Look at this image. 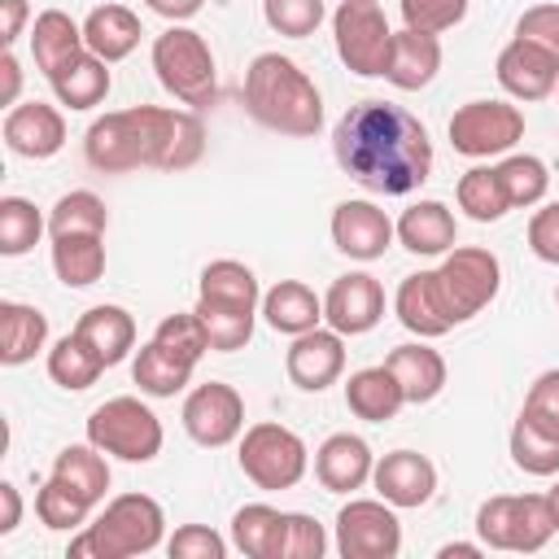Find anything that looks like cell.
Wrapping results in <instances>:
<instances>
[{"label":"cell","instance_id":"obj_35","mask_svg":"<svg viewBox=\"0 0 559 559\" xmlns=\"http://www.w3.org/2000/svg\"><path fill=\"white\" fill-rule=\"evenodd\" d=\"M52 476H57L61 485H70V489H74L83 502H92V507H100L105 493H109V459H105V450L92 445V441L66 445V450L52 459Z\"/></svg>","mask_w":559,"mask_h":559},{"label":"cell","instance_id":"obj_48","mask_svg":"<svg viewBox=\"0 0 559 559\" xmlns=\"http://www.w3.org/2000/svg\"><path fill=\"white\" fill-rule=\"evenodd\" d=\"M520 415H528V419H537V424H546V428L559 432V367L542 371V376L528 384Z\"/></svg>","mask_w":559,"mask_h":559},{"label":"cell","instance_id":"obj_19","mask_svg":"<svg viewBox=\"0 0 559 559\" xmlns=\"http://www.w3.org/2000/svg\"><path fill=\"white\" fill-rule=\"evenodd\" d=\"M493 74H498V83H502V92H507L511 100H546V96L559 87V57L515 35V39L498 52Z\"/></svg>","mask_w":559,"mask_h":559},{"label":"cell","instance_id":"obj_50","mask_svg":"<svg viewBox=\"0 0 559 559\" xmlns=\"http://www.w3.org/2000/svg\"><path fill=\"white\" fill-rule=\"evenodd\" d=\"M528 249H533L542 262L559 266V201L542 205V210L528 218Z\"/></svg>","mask_w":559,"mask_h":559},{"label":"cell","instance_id":"obj_49","mask_svg":"<svg viewBox=\"0 0 559 559\" xmlns=\"http://www.w3.org/2000/svg\"><path fill=\"white\" fill-rule=\"evenodd\" d=\"M515 35L559 57V4H533V9H524L520 22H515Z\"/></svg>","mask_w":559,"mask_h":559},{"label":"cell","instance_id":"obj_32","mask_svg":"<svg viewBox=\"0 0 559 559\" xmlns=\"http://www.w3.org/2000/svg\"><path fill=\"white\" fill-rule=\"evenodd\" d=\"M87 44H83V26L66 13V9H44L31 26V57L35 66L44 70V79L52 70H61L70 57H79Z\"/></svg>","mask_w":559,"mask_h":559},{"label":"cell","instance_id":"obj_12","mask_svg":"<svg viewBox=\"0 0 559 559\" xmlns=\"http://www.w3.org/2000/svg\"><path fill=\"white\" fill-rule=\"evenodd\" d=\"M524 140V114L511 100H467L450 118V144L463 157H498Z\"/></svg>","mask_w":559,"mask_h":559},{"label":"cell","instance_id":"obj_44","mask_svg":"<svg viewBox=\"0 0 559 559\" xmlns=\"http://www.w3.org/2000/svg\"><path fill=\"white\" fill-rule=\"evenodd\" d=\"M262 17H266V26L275 35L306 39V35H314L323 26L328 9H323V0H262Z\"/></svg>","mask_w":559,"mask_h":559},{"label":"cell","instance_id":"obj_36","mask_svg":"<svg viewBox=\"0 0 559 559\" xmlns=\"http://www.w3.org/2000/svg\"><path fill=\"white\" fill-rule=\"evenodd\" d=\"M52 271L66 288H87L105 275V236H52Z\"/></svg>","mask_w":559,"mask_h":559},{"label":"cell","instance_id":"obj_7","mask_svg":"<svg viewBox=\"0 0 559 559\" xmlns=\"http://www.w3.org/2000/svg\"><path fill=\"white\" fill-rule=\"evenodd\" d=\"M476 537L489 550L537 555L555 537V515L546 493H493L476 507Z\"/></svg>","mask_w":559,"mask_h":559},{"label":"cell","instance_id":"obj_15","mask_svg":"<svg viewBox=\"0 0 559 559\" xmlns=\"http://www.w3.org/2000/svg\"><path fill=\"white\" fill-rule=\"evenodd\" d=\"M384 319V288L367 271L336 275L328 297H323V323L336 328L341 336H362Z\"/></svg>","mask_w":559,"mask_h":559},{"label":"cell","instance_id":"obj_1","mask_svg":"<svg viewBox=\"0 0 559 559\" xmlns=\"http://www.w3.org/2000/svg\"><path fill=\"white\" fill-rule=\"evenodd\" d=\"M336 166L380 197H406L432 175L428 127L389 100H358L332 127Z\"/></svg>","mask_w":559,"mask_h":559},{"label":"cell","instance_id":"obj_22","mask_svg":"<svg viewBox=\"0 0 559 559\" xmlns=\"http://www.w3.org/2000/svg\"><path fill=\"white\" fill-rule=\"evenodd\" d=\"M393 314L406 332H415L419 341H437L454 328L445 301H441V288H437V271H415L397 284V297H393Z\"/></svg>","mask_w":559,"mask_h":559},{"label":"cell","instance_id":"obj_46","mask_svg":"<svg viewBox=\"0 0 559 559\" xmlns=\"http://www.w3.org/2000/svg\"><path fill=\"white\" fill-rule=\"evenodd\" d=\"M323 550H328L323 524H319L314 515H306V511H288L280 559H323Z\"/></svg>","mask_w":559,"mask_h":559},{"label":"cell","instance_id":"obj_37","mask_svg":"<svg viewBox=\"0 0 559 559\" xmlns=\"http://www.w3.org/2000/svg\"><path fill=\"white\" fill-rule=\"evenodd\" d=\"M454 201H459V210L472 223H498L511 210L498 166H472V170H463L459 183H454Z\"/></svg>","mask_w":559,"mask_h":559},{"label":"cell","instance_id":"obj_30","mask_svg":"<svg viewBox=\"0 0 559 559\" xmlns=\"http://www.w3.org/2000/svg\"><path fill=\"white\" fill-rule=\"evenodd\" d=\"M48 345V314L26 301H0V362L22 367Z\"/></svg>","mask_w":559,"mask_h":559},{"label":"cell","instance_id":"obj_23","mask_svg":"<svg viewBox=\"0 0 559 559\" xmlns=\"http://www.w3.org/2000/svg\"><path fill=\"white\" fill-rule=\"evenodd\" d=\"M393 227L402 249H411L415 258H445L459 245V223L445 201H415L411 210H402Z\"/></svg>","mask_w":559,"mask_h":559},{"label":"cell","instance_id":"obj_13","mask_svg":"<svg viewBox=\"0 0 559 559\" xmlns=\"http://www.w3.org/2000/svg\"><path fill=\"white\" fill-rule=\"evenodd\" d=\"M336 550L345 559H393L402 550L397 507L384 498H349L336 511Z\"/></svg>","mask_w":559,"mask_h":559},{"label":"cell","instance_id":"obj_47","mask_svg":"<svg viewBox=\"0 0 559 559\" xmlns=\"http://www.w3.org/2000/svg\"><path fill=\"white\" fill-rule=\"evenodd\" d=\"M166 555L170 559H223L227 542L210 524H179L170 533V542H166Z\"/></svg>","mask_w":559,"mask_h":559},{"label":"cell","instance_id":"obj_8","mask_svg":"<svg viewBox=\"0 0 559 559\" xmlns=\"http://www.w3.org/2000/svg\"><path fill=\"white\" fill-rule=\"evenodd\" d=\"M87 441L100 445L109 459H122V463H148L162 454V419L131 393L122 397H109L100 402L92 415H87Z\"/></svg>","mask_w":559,"mask_h":559},{"label":"cell","instance_id":"obj_18","mask_svg":"<svg viewBox=\"0 0 559 559\" xmlns=\"http://www.w3.org/2000/svg\"><path fill=\"white\" fill-rule=\"evenodd\" d=\"M397 227L376 201H341L332 210V245L354 262H376L393 245Z\"/></svg>","mask_w":559,"mask_h":559},{"label":"cell","instance_id":"obj_52","mask_svg":"<svg viewBox=\"0 0 559 559\" xmlns=\"http://www.w3.org/2000/svg\"><path fill=\"white\" fill-rule=\"evenodd\" d=\"M22 524V493L13 480H0V537H9Z\"/></svg>","mask_w":559,"mask_h":559},{"label":"cell","instance_id":"obj_25","mask_svg":"<svg viewBox=\"0 0 559 559\" xmlns=\"http://www.w3.org/2000/svg\"><path fill=\"white\" fill-rule=\"evenodd\" d=\"M109 83H114L109 79V61L96 57L92 48H83L79 57H70L61 70L48 74V87H52L57 105H66V109H92V105H100L109 96Z\"/></svg>","mask_w":559,"mask_h":559},{"label":"cell","instance_id":"obj_10","mask_svg":"<svg viewBox=\"0 0 559 559\" xmlns=\"http://www.w3.org/2000/svg\"><path fill=\"white\" fill-rule=\"evenodd\" d=\"M236 463L258 489H293L310 467V450L293 428L262 419V424H249L240 432Z\"/></svg>","mask_w":559,"mask_h":559},{"label":"cell","instance_id":"obj_2","mask_svg":"<svg viewBox=\"0 0 559 559\" xmlns=\"http://www.w3.org/2000/svg\"><path fill=\"white\" fill-rule=\"evenodd\" d=\"M205 153V127L192 109H162V105H131L96 118L83 135V157L100 175L127 170H188Z\"/></svg>","mask_w":559,"mask_h":559},{"label":"cell","instance_id":"obj_57","mask_svg":"<svg viewBox=\"0 0 559 559\" xmlns=\"http://www.w3.org/2000/svg\"><path fill=\"white\" fill-rule=\"evenodd\" d=\"M555 301H559V288H555Z\"/></svg>","mask_w":559,"mask_h":559},{"label":"cell","instance_id":"obj_26","mask_svg":"<svg viewBox=\"0 0 559 559\" xmlns=\"http://www.w3.org/2000/svg\"><path fill=\"white\" fill-rule=\"evenodd\" d=\"M384 367L397 376V384L406 393V406H424V402H432L445 389V358L432 345H424V341L397 345L384 358Z\"/></svg>","mask_w":559,"mask_h":559},{"label":"cell","instance_id":"obj_14","mask_svg":"<svg viewBox=\"0 0 559 559\" xmlns=\"http://www.w3.org/2000/svg\"><path fill=\"white\" fill-rule=\"evenodd\" d=\"M179 419H183V432L197 445L218 450V445H231L245 432V397L223 380H205L183 397Z\"/></svg>","mask_w":559,"mask_h":559},{"label":"cell","instance_id":"obj_28","mask_svg":"<svg viewBox=\"0 0 559 559\" xmlns=\"http://www.w3.org/2000/svg\"><path fill=\"white\" fill-rule=\"evenodd\" d=\"M140 35H144V26H140V17L127 4H96L83 17V44L96 57H105L109 66L122 61V57H131L140 48Z\"/></svg>","mask_w":559,"mask_h":559},{"label":"cell","instance_id":"obj_5","mask_svg":"<svg viewBox=\"0 0 559 559\" xmlns=\"http://www.w3.org/2000/svg\"><path fill=\"white\" fill-rule=\"evenodd\" d=\"M166 537V511L148 493H118L105 511L70 537V559H135Z\"/></svg>","mask_w":559,"mask_h":559},{"label":"cell","instance_id":"obj_55","mask_svg":"<svg viewBox=\"0 0 559 559\" xmlns=\"http://www.w3.org/2000/svg\"><path fill=\"white\" fill-rule=\"evenodd\" d=\"M485 550V542H450V546H441V559H476Z\"/></svg>","mask_w":559,"mask_h":559},{"label":"cell","instance_id":"obj_9","mask_svg":"<svg viewBox=\"0 0 559 559\" xmlns=\"http://www.w3.org/2000/svg\"><path fill=\"white\" fill-rule=\"evenodd\" d=\"M437 288H441V301L459 328V323L476 319L498 297L502 262H498V253H489L480 245H454L437 266Z\"/></svg>","mask_w":559,"mask_h":559},{"label":"cell","instance_id":"obj_31","mask_svg":"<svg viewBox=\"0 0 559 559\" xmlns=\"http://www.w3.org/2000/svg\"><path fill=\"white\" fill-rule=\"evenodd\" d=\"M288 511H275L271 502H245L231 515V546L245 559H280Z\"/></svg>","mask_w":559,"mask_h":559},{"label":"cell","instance_id":"obj_20","mask_svg":"<svg viewBox=\"0 0 559 559\" xmlns=\"http://www.w3.org/2000/svg\"><path fill=\"white\" fill-rule=\"evenodd\" d=\"M371 485L384 502H393L397 511H411V507H424L437 489V467L428 454L419 450H389L376 459V472H371Z\"/></svg>","mask_w":559,"mask_h":559},{"label":"cell","instance_id":"obj_40","mask_svg":"<svg viewBox=\"0 0 559 559\" xmlns=\"http://www.w3.org/2000/svg\"><path fill=\"white\" fill-rule=\"evenodd\" d=\"M105 227H109V210L87 188L57 197V205L48 210V236H105Z\"/></svg>","mask_w":559,"mask_h":559},{"label":"cell","instance_id":"obj_6","mask_svg":"<svg viewBox=\"0 0 559 559\" xmlns=\"http://www.w3.org/2000/svg\"><path fill=\"white\" fill-rule=\"evenodd\" d=\"M153 74H157V83H162L175 100H183V105H192V109L214 105V96H218V66H214V52H210L205 35L192 31V26H183V22H170V26L153 39Z\"/></svg>","mask_w":559,"mask_h":559},{"label":"cell","instance_id":"obj_38","mask_svg":"<svg viewBox=\"0 0 559 559\" xmlns=\"http://www.w3.org/2000/svg\"><path fill=\"white\" fill-rule=\"evenodd\" d=\"M511 463L528 476H559V432L520 415L511 424Z\"/></svg>","mask_w":559,"mask_h":559},{"label":"cell","instance_id":"obj_27","mask_svg":"<svg viewBox=\"0 0 559 559\" xmlns=\"http://www.w3.org/2000/svg\"><path fill=\"white\" fill-rule=\"evenodd\" d=\"M262 319L284 336H301L323 323V297H314V288L301 280H280L262 293Z\"/></svg>","mask_w":559,"mask_h":559},{"label":"cell","instance_id":"obj_41","mask_svg":"<svg viewBox=\"0 0 559 559\" xmlns=\"http://www.w3.org/2000/svg\"><path fill=\"white\" fill-rule=\"evenodd\" d=\"M498 175H502V188H507V201L511 210H528V205H542L546 192H550V170L542 157L533 153H511L498 162Z\"/></svg>","mask_w":559,"mask_h":559},{"label":"cell","instance_id":"obj_42","mask_svg":"<svg viewBox=\"0 0 559 559\" xmlns=\"http://www.w3.org/2000/svg\"><path fill=\"white\" fill-rule=\"evenodd\" d=\"M44 236V214L26 197H0V253L22 258L39 245Z\"/></svg>","mask_w":559,"mask_h":559},{"label":"cell","instance_id":"obj_24","mask_svg":"<svg viewBox=\"0 0 559 559\" xmlns=\"http://www.w3.org/2000/svg\"><path fill=\"white\" fill-rule=\"evenodd\" d=\"M441 70V39L428 35V31H393V48H389V70L384 79L397 87V92H419L437 79Z\"/></svg>","mask_w":559,"mask_h":559},{"label":"cell","instance_id":"obj_4","mask_svg":"<svg viewBox=\"0 0 559 559\" xmlns=\"http://www.w3.org/2000/svg\"><path fill=\"white\" fill-rule=\"evenodd\" d=\"M192 310L201 314L214 354H236V349H245L249 336H253V319L262 314L258 275H253L245 262H236V258H214V262L201 271L197 306H192Z\"/></svg>","mask_w":559,"mask_h":559},{"label":"cell","instance_id":"obj_43","mask_svg":"<svg viewBox=\"0 0 559 559\" xmlns=\"http://www.w3.org/2000/svg\"><path fill=\"white\" fill-rule=\"evenodd\" d=\"M35 515H39V524L52 528V533H74V528L87 524L92 502H83L70 485H61L57 476H48L44 489L35 493Z\"/></svg>","mask_w":559,"mask_h":559},{"label":"cell","instance_id":"obj_11","mask_svg":"<svg viewBox=\"0 0 559 559\" xmlns=\"http://www.w3.org/2000/svg\"><path fill=\"white\" fill-rule=\"evenodd\" d=\"M332 39L345 70H354L358 79H384L393 31L380 0H341L332 13Z\"/></svg>","mask_w":559,"mask_h":559},{"label":"cell","instance_id":"obj_29","mask_svg":"<svg viewBox=\"0 0 559 559\" xmlns=\"http://www.w3.org/2000/svg\"><path fill=\"white\" fill-rule=\"evenodd\" d=\"M345 406H349V415H358L367 424H384L406 406V393H402L397 376L380 362V367H362L345 380Z\"/></svg>","mask_w":559,"mask_h":559},{"label":"cell","instance_id":"obj_33","mask_svg":"<svg viewBox=\"0 0 559 559\" xmlns=\"http://www.w3.org/2000/svg\"><path fill=\"white\" fill-rule=\"evenodd\" d=\"M192 371H197V362L179 358L175 349H166V345L153 341V336L140 345V354H135V362H131V380H135L140 393H148V397H175V393H183L188 380H192Z\"/></svg>","mask_w":559,"mask_h":559},{"label":"cell","instance_id":"obj_34","mask_svg":"<svg viewBox=\"0 0 559 559\" xmlns=\"http://www.w3.org/2000/svg\"><path fill=\"white\" fill-rule=\"evenodd\" d=\"M74 332L105 358V367H118L135 349V319L122 306H92V310H83Z\"/></svg>","mask_w":559,"mask_h":559},{"label":"cell","instance_id":"obj_16","mask_svg":"<svg viewBox=\"0 0 559 559\" xmlns=\"http://www.w3.org/2000/svg\"><path fill=\"white\" fill-rule=\"evenodd\" d=\"M284 371L297 389L323 393L345 371V336L336 328H310V332L293 336V345L284 354Z\"/></svg>","mask_w":559,"mask_h":559},{"label":"cell","instance_id":"obj_17","mask_svg":"<svg viewBox=\"0 0 559 559\" xmlns=\"http://www.w3.org/2000/svg\"><path fill=\"white\" fill-rule=\"evenodd\" d=\"M66 144V118L57 105L44 100H17L4 114V148L26 162H48Z\"/></svg>","mask_w":559,"mask_h":559},{"label":"cell","instance_id":"obj_21","mask_svg":"<svg viewBox=\"0 0 559 559\" xmlns=\"http://www.w3.org/2000/svg\"><path fill=\"white\" fill-rule=\"evenodd\" d=\"M371 472H376V454L354 432H332L314 450V480L328 493H354V489H362L371 480Z\"/></svg>","mask_w":559,"mask_h":559},{"label":"cell","instance_id":"obj_58","mask_svg":"<svg viewBox=\"0 0 559 559\" xmlns=\"http://www.w3.org/2000/svg\"><path fill=\"white\" fill-rule=\"evenodd\" d=\"M555 92H559V87H555Z\"/></svg>","mask_w":559,"mask_h":559},{"label":"cell","instance_id":"obj_45","mask_svg":"<svg viewBox=\"0 0 559 559\" xmlns=\"http://www.w3.org/2000/svg\"><path fill=\"white\" fill-rule=\"evenodd\" d=\"M397 9L411 31H428V35H441L467 17V0H397Z\"/></svg>","mask_w":559,"mask_h":559},{"label":"cell","instance_id":"obj_39","mask_svg":"<svg viewBox=\"0 0 559 559\" xmlns=\"http://www.w3.org/2000/svg\"><path fill=\"white\" fill-rule=\"evenodd\" d=\"M100 371H105V358H100L79 332H66V336L48 349V376H52V384H61V389H70V393L96 384Z\"/></svg>","mask_w":559,"mask_h":559},{"label":"cell","instance_id":"obj_51","mask_svg":"<svg viewBox=\"0 0 559 559\" xmlns=\"http://www.w3.org/2000/svg\"><path fill=\"white\" fill-rule=\"evenodd\" d=\"M26 17H31V4H26V0H0V44H4V48L17 44Z\"/></svg>","mask_w":559,"mask_h":559},{"label":"cell","instance_id":"obj_54","mask_svg":"<svg viewBox=\"0 0 559 559\" xmlns=\"http://www.w3.org/2000/svg\"><path fill=\"white\" fill-rule=\"evenodd\" d=\"M144 4L166 22H188V17H197L205 9V0H144Z\"/></svg>","mask_w":559,"mask_h":559},{"label":"cell","instance_id":"obj_53","mask_svg":"<svg viewBox=\"0 0 559 559\" xmlns=\"http://www.w3.org/2000/svg\"><path fill=\"white\" fill-rule=\"evenodd\" d=\"M0 79H4V87H0V105H17V92H22V66H17V57H13V48H4V57H0Z\"/></svg>","mask_w":559,"mask_h":559},{"label":"cell","instance_id":"obj_3","mask_svg":"<svg viewBox=\"0 0 559 559\" xmlns=\"http://www.w3.org/2000/svg\"><path fill=\"white\" fill-rule=\"evenodd\" d=\"M245 109L253 122L280 135H319L323 127V96L314 79L284 52H258L245 70Z\"/></svg>","mask_w":559,"mask_h":559},{"label":"cell","instance_id":"obj_56","mask_svg":"<svg viewBox=\"0 0 559 559\" xmlns=\"http://www.w3.org/2000/svg\"><path fill=\"white\" fill-rule=\"evenodd\" d=\"M546 502H550V515H555V533H559V480L546 489Z\"/></svg>","mask_w":559,"mask_h":559}]
</instances>
